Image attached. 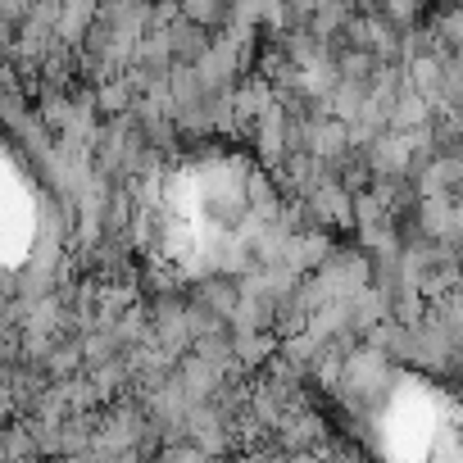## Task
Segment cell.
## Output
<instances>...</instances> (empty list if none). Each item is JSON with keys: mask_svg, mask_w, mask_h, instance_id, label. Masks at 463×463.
Returning <instances> with one entry per match:
<instances>
[{"mask_svg": "<svg viewBox=\"0 0 463 463\" xmlns=\"http://www.w3.org/2000/svg\"><path fill=\"white\" fill-rule=\"evenodd\" d=\"M377 440L391 463H463V409L422 382H404L382 409Z\"/></svg>", "mask_w": 463, "mask_h": 463, "instance_id": "obj_2", "label": "cell"}, {"mask_svg": "<svg viewBox=\"0 0 463 463\" xmlns=\"http://www.w3.org/2000/svg\"><path fill=\"white\" fill-rule=\"evenodd\" d=\"M33 232H37V204L33 195H24L19 177L10 173V195H5V260L19 264L24 250L33 246Z\"/></svg>", "mask_w": 463, "mask_h": 463, "instance_id": "obj_3", "label": "cell"}, {"mask_svg": "<svg viewBox=\"0 0 463 463\" xmlns=\"http://www.w3.org/2000/svg\"><path fill=\"white\" fill-rule=\"evenodd\" d=\"M264 186L241 159H200L159 195V241L173 264L213 269L237 260L264 222Z\"/></svg>", "mask_w": 463, "mask_h": 463, "instance_id": "obj_1", "label": "cell"}]
</instances>
